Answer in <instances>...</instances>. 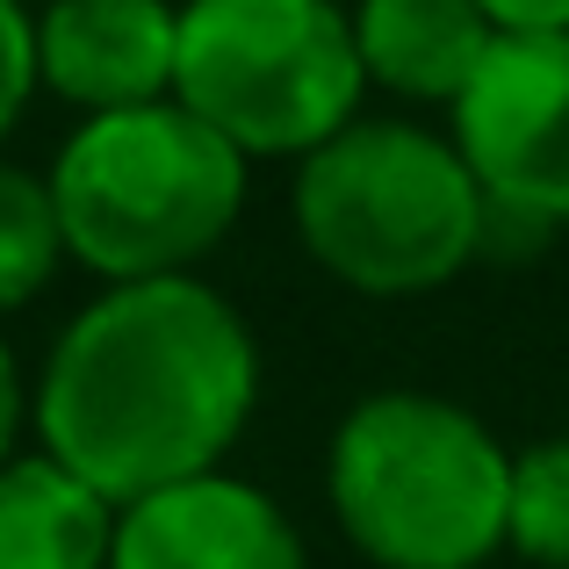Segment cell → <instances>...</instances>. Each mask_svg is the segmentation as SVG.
I'll use <instances>...</instances> for the list:
<instances>
[{"label":"cell","instance_id":"cell-6","mask_svg":"<svg viewBox=\"0 0 569 569\" xmlns=\"http://www.w3.org/2000/svg\"><path fill=\"white\" fill-rule=\"evenodd\" d=\"M455 152L483 202L533 223H569V29L498 37L455 101Z\"/></svg>","mask_w":569,"mask_h":569},{"label":"cell","instance_id":"cell-4","mask_svg":"<svg viewBox=\"0 0 569 569\" xmlns=\"http://www.w3.org/2000/svg\"><path fill=\"white\" fill-rule=\"evenodd\" d=\"M483 188L455 138L418 123H347L296 173L310 260L361 296H426L483 246Z\"/></svg>","mask_w":569,"mask_h":569},{"label":"cell","instance_id":"cell-2","mask_svg":"<svg viewBox=\"0 0 569 569\" xmlns=\"http://www.w3.org/2000/svg\"><path fill=\"white\" fill-rule=\"evenodd\" d=\"M325 490L368 562L476 569L505 548L512 455L461 403L426 389H382L339 418Z\"/></svg>","mask_w":569,"mask_h":569},{"label":"cell","instance_id":"cell-9","mask_svg":"<svg viewBox=\"0 0 569 569\" xmlns=\"http://www.w3.org/2000/svg\"><path fill=\"white\" fill-rule=\"evenodd\" d=\"M361 72L403 101H447L455 109L483 72L498 29L476 0H361L353 8Z\"/></svg>","mask_w":569,"mask_h":569},{"label":"cell","instance_id":"cell-10","mask_svg":"<svg viewBox=\"0 0 569 569\" xmlns=\"http://www.w3.org/2000/svg\"><path fill=\"white\" fill-rule=\"evenodd\" d=\"M116 505L51 455H14L0 469V569H109Z\"/></svg>","mask_w":569,"mask_h":569},{"label":"cell","instance_id":"cell-14","mask_svg":"<svg viewBox=\"0 0 569 569\" xmlns=\"http://www.w3.org/2000/svg\"><path fill=\"white\" fill-rule=\"evenodd\" d=\"M476 8L498 37H556V29H569V0H476Z\"/></svg>","mask_w":569,"mask_h":569},{"label":"cell","instance_id":"cell-3","mask_svg":"<svg viewBox=\"0 0 569 569\" xmlns=\"http://www.w3.org/2000/svg\"><path fill=\"white\" fill-rule=\"evenodd\" d=\"M51 202L66 252L109 289L173 281L246 209V152L194 123L181 101L123 116H87L51 167Z\"/></svg>","mask_w":569,"mask_h":569},{"label":"cell","instance_id":"cell-1","mask_svg":"<svg viewBox=\"0 0 569 569\" xmlns=\"http://www.w3.org/2000/svg\"><path fill=\"white\" fill-rule=\"evenodd\" d=\"M260 397L252 332L194 274L109 289L58 332L37 382L43 455L123 505L217 476Z\"/></svg>","mask_w":569,"mask_h":569},{"label":"cell","instance_id":"cell-8","mask_svg":"<svg viewBox=\"0 0 569 569\" xmlns=\"http://www.w3.org/2000/svg\"><path fill=\"white\" fill-rule=\"evenodd\" d=\"M109 569H303V541L267 490L217 469L123 505Z\"/></svg>","mask_w":569,"mask_h":569},{"label":"cell","instance_id":"cell-15","mask_svg":"<svg viewBox=\"0 0 569 569\" xmlns=\"http://www.w3.org/2000/svg\"><path fill=\"white\" fill-rule=\"evenodd\" d=\"M14 426H22V376H14L8 347H0V469H8V447H14Z\"/></svg>","mask_w":569,"mask_h":569},{"label":"cell","instance_id":"cell-11","mask_svg":"<svg viewBox=\"0 0 569 569\" xmlns=\"http://www.w3.org/2000/svg\"><path fill=\"white\" fill-rule=\"evenodd\" d=\"M58 252H66V231H58L51 181L0 159V310H22L29 296H43V281L58 274Z\"/></svg>","mask_w":569,"mask_h":569},{"label":"cell","instance_id":"cell-5","mask_svg":"<svg viewBox=\"0 0 569 569\" xmlns=\"http://www.w3.org/2000/svg\"><path fill=\"white\" fill-rule=\"evenodd\" d=\"M361 43L339 0H188L173 101L246 159H310L361 123Z\"/></svg>","mask_w":569,"mask_h":569},{"label":"cell","instance_id":"cell-7","mask_svg":"<svg viewBox=\"0 0 569 569\" xmlns=\"http://www.w3.org/2000/svg\"><path fill=\"white\" fill-rule=\"evenodd\" d=\"M181 8L167 0H51L37 22V87L87 116L173 101Z\"/></svg>","mask_w":569,"mask_h":569},{"label":"cell","instance_id":"cell-13","mask_svg":"<svg viewBox=\"0 0 569 569\" xmlns=\"http://www.w3.org/2000/svg\"><path fill=\"white\" fill-rule=\"evenodd\" d=\"M29 87H37V22H29L14 0H0V138L22 116Z\"/></svg>","mask_w":569,"mask_h":569},{"label":"cell","instance_id":"cell-12","mask_svg":"<svg viewBox=\"0 0 569 569\" xmlns=\"http://www.w3.org/2000/svg\"><path fill=\"white\" fill-rule=\"evenodd\" d=\"M505 548L541 569H569V440H541L512 455V519Z\"/></svg>","mask_w":569,"mask_h":569}]
</instances>
